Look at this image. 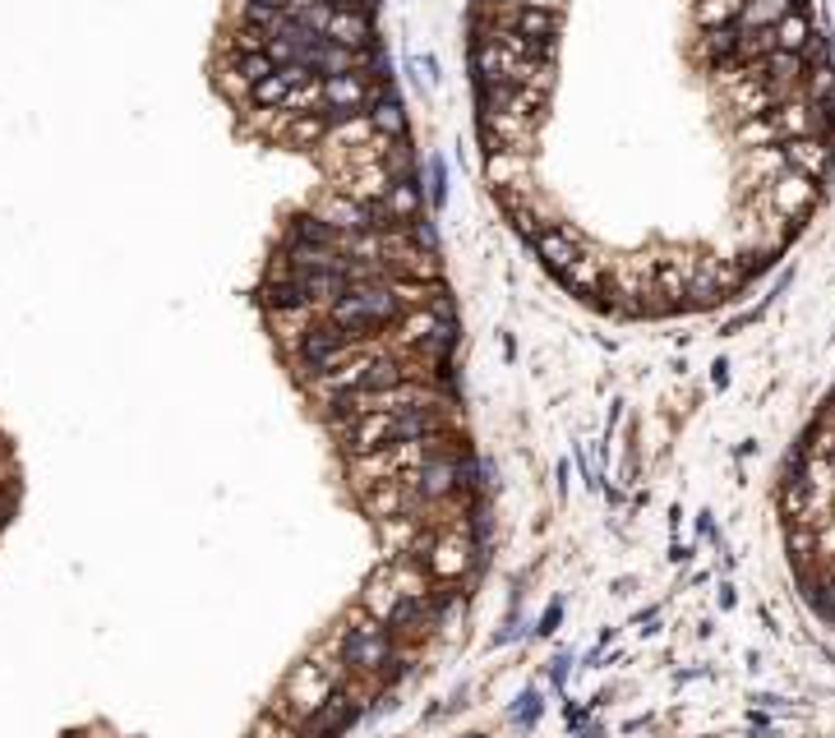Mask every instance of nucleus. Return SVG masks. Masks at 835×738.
<instances>
[{
    "label": "nucleus",
    "instance_id": "1",
    "mask_svg": "<svg viewBox=\"0 0 835 738\" xmlns=\"http://www.w3.org/2000/svg\"><path fill=\"white\" fill-rule=\"evenodd\" d=\"M485 190L586 310H720L808 231L835 171L812 0H471Z\"/></svg>",
    "mask_w": 835,
    "mask_h": 738
}]
</instances>
